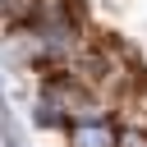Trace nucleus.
<instances>
[{
    "label": "nucleus",
    "instance_id": "1",
    "mask_svg": "<svg viewBox=\"0 0 147 147\" xmlns=\"http://www.w3.org/2000/svg\"><path fill=\"white\" fill-rule=\"evenodd\" d=\"M69 142L74 147H115V129L106 119H78V124H69Z\"/></svg>",
    "mask_w": 147,
    "mask_h": 147
},
{
    "label": "nucleus",
    "instance_id": "2",
    "mask_svg": "<svg viewBox=\"0 0 147 147\" xmlns=\"http://www.w3.org/2000/svg\"><path fill=\"white\" fill-rule=\"evenodd\" d=\"M0 138H5V147H28V142H23V129H18L14 115H9V106H0Z\"/></svg>",
    "mask_w": 147,
    "mask_h": 147
},
{
    "label": "nucleus",
    "instance_id": "3",
    "mask_svg": "<svg viewBox=\"0 0 147 147\" xmlns=\"http://www.w3.org/2000/svg\"><path fill=\"white\" fill-rule=\"evenodd\" d=\"M115 147H147V138L138 129H124V133H115Z\"/></svg>",
    "mask_w": 147,
    "mask_h": 147
}]
</instances>
